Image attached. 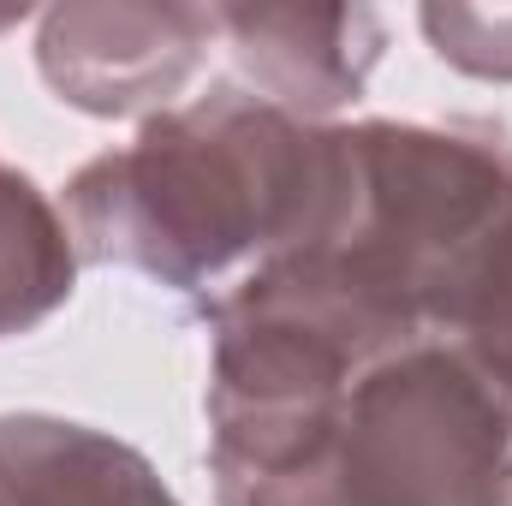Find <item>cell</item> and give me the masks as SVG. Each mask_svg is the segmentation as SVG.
<instances>
[{
	"label": "cell",
	"instance_id": "obj_5",
	"mask_svg": "<svg viewBox=\"0 0 512 506\" xmlns=\"http://www.w3.org/2000/svg\"><path fill=\"white\" fill-rule=\"evenodd\" d=\"M66 286H72V256L60 221L48 215L36 185L0 161V334L36 322L48 304L66 298Z\"/></svg>",
	"mask_w": 512,
	"mask_h": 506
},
{
	"label": "cell",
	"instance_id": "obj_2",
	"mask_svg": "<svg viewBox=\"0 0 512 506\" xmlns=\"http://www.w3.org/2000/svg\"><path fill=\"white\" fill-rule=\"evenodd\" d=\"M215 30V12H137V6H102V12H54L42 30V72L66 90V102L96 114H126L167 96L191 66L203 36Z\"/></svg>",
	"mask_w": 512,
	"mask_h": 506
},
{
	"label": "cell",
	"instance_id": "obj_4",
	"mask_svg": "<svg viewBox=\"0 0 512 506\" xmlns=\"http://www.w3.org/2000/svg\"><path fill=\"white\" fill-rule=\"evenodd\" d=\"M0 506H173L143 459L72 423H0Z\"/></svg>",
	"mask_w": 512,
	"mask_h": 506
},
{
	"label": "cell",
	"instance_id": "obj_3",
	"mask_svg": "<svg viewBox=\"0 0 512 506\" xmlns=\"http://www.w3.org/2000/svg\"><path fill=\"white\" fill-rule=\"evenodd\" d=\"M215 24L233 30L239 60L262 84L304 108L346 102L382 42L376 12H215Z\"/></svg>",
	"mask_w": 512,
	"mask_h": 506
},
{
	"label": "cell",
	"instance_id": "obj_1",
	"mask_svg": "<svg viewBox=\"0 0 512 506\" xmlns=\"http://www.w3.org/2000/svg\"><path fill=\"white\" fill-rule=\"evenodd\" d=\"M334 161V131L310 137L268 102L215 96L102 155L72 185V209L96 256L197 280L262 239L304 245L328 215Z\"/></svg>",
	"mask_w": 512,
	"mask_h": 506
}]
</instances>
